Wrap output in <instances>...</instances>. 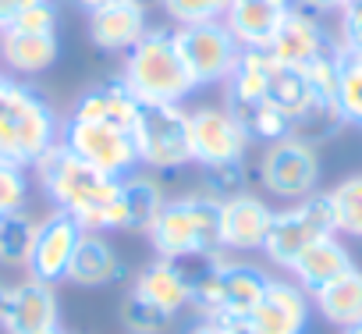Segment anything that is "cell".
Masks as SVG:
<instances>
[{"mask_svg": "<svg viewBox=\"0 0 362 334\" xmlns=\"http://www.w3.org/2000/svg\"><path fill=\"white\" fill-rule=\"evenodd\" d=\"M54 210L68 214L82 231H121V178H110L61 142L33 167Z\"/></svg>", "mask_w": 362, "mask_h": 334, "instance_id": "1", "label": "cell"}, {"mask_svg": "<svg viewBox=\"0 0 362 334\" xmlns=\"http://www.w3.org/2000/svg\"><path fill=\"white\" fill-rule=\"evenodd\" d=\"M61 142V114L33 86L0 68V163L36 167Z\"/></svg>", "mask_w": 362, "mask_h": 334, "instance_id": "2", "label": "cell"}, {"mask_svg": "<svg viewBox=\"0 0 362 334\" xmlns=\"http://www.w3.org/2000/svg\"><path fill=\"white\" fill-rule=\"evenodd\" d=\"M121 82L139 103H185L192 93H199L177 54L170 25H149V33L124 54Z\"/></svg>", "mask_w": 362, "mask_h": 334, "instance_id": "3", "label": "cell"}, {"mask_svg": "<svg viewBox=\"0 0 362 334\" xmlns=\"http://www.w3.org/2000/svg\"><path fill=\"white\" fill-rule=\"evenodd\" d=\"M149 246L163 260H206L221 249V203L203 192L167 196L160 217L149 228Z\"/></svg>", "mask_w": 362, "mask_h": 334, "instance_id": "4", "label": "cell"}, {"mask_svg": "<svg viewBox=\"0 0 362 334\" xmlns=\"http://www.w3.org/2000/svg\"><path fill=\"white\" fill-rule=\"evenodd\" d=\"M196 274L192 288V313H214L228 320H245L256 302L263 299L270 274L242 256H206V260H189Z\"/></svg>", "mask_w": 362, "mask_h": 334, "instance_id": "5", "label": "cell"}, {"mask_svg": "<svg viewBox=\"0 0 362 334\" xmlns=\"http://www.w3.org/2000/svg\"><path fill=\"white\" fill-rule=\"evenodd\" d=\"M132 139H135L139 167L149 175H174L181 167H192L185 103H142Z\"/></svg>", "mask_w": 362, "mask_h": 334, "instance_id": "6", "label": "cell"}, {"mask_svg": "<svg viewBox=\"0 0 362 334\" xmlns=\"http://www.w3.org/2000/svg\"><path fill=\"white\" fill-rule=\"evenodd\" d=\"M320 175H323V160H320V146L305 142V139H277L267 142L259 160H256V182L267 196L281 200V203H295L305 200L313 192H320Z\"/></svg>", "mask_w": 362, "mask_h": 334, "instance_id": "7", "label": "cell"}, {"mask_svg": "<svg viewBox=\"0 0 362 334\" xmlns=\"http://www.w3.org/2000/svg\"><path fill=\"white\" fill-rule=\"evenodd\" d=\"M61 146L110 178H128V175L142 171L135 139L128 128H114L103 121H86V117L64 114L61 117Z\"/></svg>", "mask_w": 362, "mask_h": 334, "instance_id": "8", "label": "cell"}, {"mask_svg": "<svg viewBox=\"0 0 362 334\" xmlns=\"http://www.w3.org/2000/svg\"><path fill=\"white\" fill-rule=\"evenodd\" d=\"M323 235H334V221H330V207L323 192H313L305 200L284 203L281 210H274L267 242H263V256L281 267L288 274V267Z\"/></svg>", "mask_w": 362, "mask_h": 334, "instance_id": "9", "label": "cell"}, {"mask_svg": "<svg viewBox=\"0 0 362 334\" xmlns=\"http://www.w3.org/2000/svg\"><path fill=\"white\" fill-rule=\"evenodd\" d=\"M174 43H177V54L185 61L189 75L196 79L199 89L206 86H224L228 75L235 71L238 57H242V47L238 40L228 33L224 22H206V25H177L174 29Z\"/></svg>", "mask_w": 362, "mask_h": 334, "instance_id": "10", "label": "cell"}, {"mask_svg": "<svg viewBox=\"0 0 362 334\" xmlns=\"http://www.w3.org/2000/svg\"><path fill=\"white\" fill-rule=\"evenodd\" d=\"M252 139L242 128V121L224 103H199L189 107V149L192 167H214V163H238L245 160Z\"/></svg>", "mask_w": 362, "mask_h": 334, "instance_id": "11", "label": "cell"}, {"mask_svg": "<svg viewBox=\"0 0 362 334\" xmlns=\"http://www.w3.org/2000/svg\"><path fill=\"white\" fill-rule=\"evenodd\" d=\"M313 320V295L291 277H270L256 309L238 320V334H305Z\"/></svg>", "mask_w": 362, "mask_h": 334, "instance_id": "12", "label": "cell"}, {"mask_svg": "<svg viewBox=\"0 0 362 334\" xmlns=\"http://www.w3.org/2000/svg\"><path fill=\"white\" fill-rule=\"evenodd\" d=\"M50 327H61L57 284L40 281L33 274H25L22 281H11L0 330H4V334H43Z\"/></svg>", "mask_w": 362, "mask_h": 334, "instance_id": "13", "label": "cell"}, {"mask_svg": "<svg viewBox=\"0 0 362 334\" xmlns=\"http://www.w3.org/2000/svg\"><path fill=\"white\" fill-rule=\"evenodd\" d=\"M270 221H274V207L263 196H256L252 189L224 200L221 203V249L228 256L263 253Z\"/></svg>", "mask_w": 362, "mask_h": 334, "instance_id": "14", "label": "cell"}, {"mask_svg": "<svg viewBox=\"0 0 362 334\" xmlns=\"http://www.w3.org/2000/svg\"><path fill=\"white\" fill-rule=\"evenodd\" d=\"M82 235L86 231L68 214H61V210H50L47 217H40L36 242H33V256H29V270L25 274H33L40 281H50V284L64 281Z\"/></svg>", "mask_w": 362, "mask_h": 334, "instance_id": "15", "label": "cell"}, {"mask_svg": "<svg viewBox=\"0 0 362 334\" xmlns=\"http://www.w3.org/2000/svg\"><path fill=\"white\" fill-rule=\"evenodd\" d=\"M334 50H341L337 36L320 22V15H313L305 8H295L270 43V54L288 68H309L313 61H320Z\"/></svg>", "mask_w": 362, "mask_h": 334, "instance_id": "16", "label": "cell"}, {"mask_svg": "<svg viewBox=\"0 0 362 334\" xmlns=\"http://www.w3.org/2000/svg\"><path fill=\"white\" fill-rule=\"evenodd\" d=\"M192 288H196V274H192V263H177V260H149L135 281H132V292L139 299H146L149 306L177 316L181 309H192Z\"/></svg>", "mask_w": 362, "mask_h": 334, "instance_id": "17", "label": "cell"}, {"mask_svg": "<svg viewBox=\"0 0 362 334\" xmlns=\"http://www.w3.org/2000/svg\"><path fill=\"white\" fill-rule=\"evenodd\" d=\"M57 57H61L57 33H29L18 25L0 29V68L22 82L47 75L57 64Z\"/></svg>", "mask_w": 362, "mask_h": 334, "instance_id": "18", "label": "cell"}, {"mask_svg": "<svg viewBox=\"0 0 362 334\" xmlns=\"http://www.w3.org/2000/svg\"><path fill=\"white\" fill-rule=\"evenodd\" d=\"M86 33L89 43L103 54H128L146 33H149V8L135 4V0H117V4H107L93 15H86Z\"/></svg>", "mask_w": 362, "mask_h": 334, "instance_id": "19", "label": "cell"}, {"mask_svg": "<svg viewBox=\"0 0 362 334\" xmlns=\"http://www.w3.org/2000/svg\"><path fill=\"white\" fill-rule=\"evenodd\" d=\"M295 8V0H231L224 25L242 50H270L277 29Z\"/></svg>", "mask_w": 362, "mask_h": 334, "instance_id": "20", "label": "cell"}, {"mask_svg": "<svg viewBox=\"0 0 362 334\" xmlns=\"http://www.w3.org/2000/svg\"><path fill=\"white\" fill-rule=\"evenodd\" d=\"M124 274H128V267H124L121 253L110 246V238L100 231H86L71 256L64 281H71L75 288H107V284H117Z\"/></svg>", "mask_w": 362, "mask_h": 334, "instance_id": "21", "label": "cell"}, {"mask_svg": "<svg viewBox=\"0 0 362 334\" xmlns=\"http://www.w3.org/2000/svg\"><path fill=\"white\" fill-rule=\"evenodd\" d=\"M351 267H355V256H351L348 242H344L341 235H323L320 242H313V246L288 267V277L313 295V292H320L323 284H330L334 277H341V274L351 270Z\"/></svg>", "mask_w": 362, "mask_h": 334, "instance_id": "22", "label": "cell"}, {"mask_svg": "<svg viewBox=\"0 0 362 334\" xmlns=\"http://www.w3.org/2000/svg\"><path fill=\"white\" fill-rule=\"evenodd\" d=\"M139 110H142V103L132 96V89H128V86L121 82V75H117V79H103V82L89 86V89L75 100V107H71L68 114L86 117V121H103V125H114V128H128V132H132Z\"/></svg>", "mask_w": 362, "mask_h": 334, "instance_id": "23", "label": "cell"}, {"mask_svg": "<svg viewBox=\"0 0 362 334\" xmlns=\"http://www.w3.org/2000/svg\"><path fill=\"white\" fill-rule=\"evenodd\" d=\"M163 203H167V189H163L160 175L135 171V175L121 178V231L149 235Z\"/></svg>", "mask_w": 362, "mask_h": 334, "instance_id": "24", "label": "cell"}, {"mask_svg": "<svg viewBox=\"0 0 362 334\" xmlns=\"http://www.w3.org/2000/svg\"><path fill=\"white\" fill-rule=\"evenodd\" d=\"M313 309L337 330L358 323L362 320V270L351 267L330 284H323L320 292H313Z\"/></svg>", "mask_w": 362, "mask_h": 334, "instance_id": "25", "label": "cell"}, {"mask_svg": "<svg viewBox=\"0 0 362 334\" xmlns=\"http://www.w3.org/2000/svg\"><path fill=\"white\" fill-rule=\"evenodd\" d=\"M323 196H327V207H330L334 235L362 242V171L341 178Z\"/></svg>", "mask_w": 362, "mask_h": 334, "instance_id": "26", "label": "cell"}, {"mask_svg": "<svg viewBox=\"0 0 362 334\" xmlns=\"http://www.w3.org/2000/svg\"><path fill=\"white\" fill-rule=\"evenodd\" d=\"M36 217H29V210L0 217V267L8 270H29V256H33V242H36Z\"/></svg>", "mask_w": 362, "mask_h": 334, "instance_id": "27", "label": "cell"}, {"mask_svg": "<svg viewBox=\"0 0 362 334\" xmlns=\"http://www.w3.org/2000/svg\"><path fill=\"white\" fill-rule=\"evenodd\" d=\"M334 107L344 125L362 128V57L341 50V71H337V89H334Z\"/></svg>", "mask_w": 362, "mask_h": 334, "instance_id": "28", "label": "cell"}, {"mask_svg": "<svg viewBox=\"0 0 362 334\" xmlns=\"http://www.w3.org/2000/svg\"><path fill=\"white\" fill-rule=\"evenodd\" d=\"M199 192L210 196V200H217V203L249 192V167H245V160H238V163L199 167Z\"/></svg>", "mask_w": 362, "mask_h": 334, "instance_id": "29", "label": "cell"}, {"mask_svg": "<svg viewBox=\"0 0 362 334\" xmlns=\"http://www.w3.org/2000/svg\"><path fill=\"white\" fill-rule=\"evenodd\" d=\"M167 22L177 25H206V22H224L231 0H156Z\"/></svg>", "mask_w": 362, "mask_h": 334, "instance_id": "30", "label": "cell"}, {"mask_svg": "<svg viewBox=\"0 0 362 334\" xmlns=\"http://www.w3.org/2000/svg\"><path fill=\"white\" fill-rule=\"evenodd\" d=\"M121 323L128 327V334H163V330H170L174 316L156 309V306H149L135 292H128L124 302H121Z\"/></svg>", "mask_w": 362, "mask_h": 334, "instance_id": "31", "label": "cell"}, {"mask_svg": "<svg viewBox=\"0 0 362 334\" xmlns=\"http://www.w3.org/2000/svg\"><path fill=\"white\" fill-rule=\"evenodd\" d=\"M29 207V175L25 167L0 163V217L18 214Z\"/></svg>", "mask_w": 362, "mask_h": 334, "instance_id": "32", "label": "cell"}, {"mask_svg": "<svg viewBox=\"0 0 362 334\" xmlns=\"http://www.w3.org/2000/svg\"><path fill=\"white\" fill-rule=\"evenodd\" d=\"M337 15L341 18H337V33L334 36H337L341 50L362 57V0H351V4H344Z\"/></svg>", "mask_w": 362, "mask_h": 334, "instance_id": "33", "label": "cell"}, {"mask_svg": "<svg viewBox=\"0 0 362 334\" xmlns=\"http://www.w3.org/2000/svg\"><path fill=\"white\" fill-rule=\"evenodd\" d=\"M57 4L54 0H47V4H36V8H29L18 22H11V25H18V29H29V33H57Z\"/></svg>", "mask_w": 362, "mask_h": 334, "instance_id": "34", "label": "cell"}, {"mask_svg": "<svg viewBox=\"0 0 362 334\" xmlns=\"http://www.w3.org/2000/svg\"><path fill=\"white\" fill-rule=\"evenodd\" d=\"M181 334H238V320L228 316H214V313H196L192 323Z\"/></svg>", "mask_w": 362, "mask_h": 334, "instance_id": "35", "label": "cell"}, {"mask_svg": "<svg viewBox=\"0 0 362 334\" xmlns=\"http://www.w3.org/2000/svg\"><path fill=\"white\" fill-rule=\"evenodd\" d=\"M36 4H47V0H0V29H8L11 22H18Z\"/></svg>", "mask_w": 362, "mask_h": 334, "instance_id": "36", "label": "cell"}, {"mask_svg": "<svg viewBox=\"0 0 362 334\" xmlns=\"http://www.w3.org/2000/svg\"><path fill=\"white\" fill-rule=\"evenodd\" d=\"M298 8L313 11V15H330V11H341L344 8V0H295Z\"/></svg>", "mask_w": 362, "mask_h": 334, "instance_id": "37", "label": "cell"}, {"mask_svg": "<svg viewBox=\"0 0 362 334\" xmlns=\"http://www.w3.org/2000/svg\"><path fill=\"white\" fill-rule=\"evenodd\" d=\"M71 4H75L78 11L93 15V11H100V8H107V4H117V0H71Z\"/></svg>", "mask_w": 362, "mask_h": 334, "instance_id": "38", "label": "cell"}, {"mask_svg": "<svg viewBox=\"0 0 362 334\" xmlns=\"http://www.w3.org/2000/svg\"><path fill=\"white\" fill-rule=\"evenodd\" d=\"M8 292H11V281H0V320H4V306H8Z\"/></svg>", "mask_w": 362, "mask_h": 334, "instance_id": "39", "label": "cell"}, {"mask_svg": "<svg viewBox=\"0 0 362 334\" xmlns=\"http://www.w3.org/2000/svg\"><path fill=\"white\" fill-rule=\"evenodd\" d=\"M341 334H362V320H358V323H351V327H341Z\"/></svg>", "mask_w": 362, "mask_h": 334, "instance_id": "40", "label": "cell"}, {"mask_svg": "<svg viewBox=\"0 0 362 334\" xmlns=\"http://www.w3.org/2000/svg\"><path fill=\"white\" fill-rule=\"evenodd\" d=\"M43 334H64V330H61V327H50V330H43Z\"/></svg>", "mask_w": 362, "mask_h": 334, "instance_id": "41", "label": "cell"}, {"mask_svg": "<svg viewBox=\"0 0 362 334\" xmlns=\"http://www.w3.org/2000/svg\"><path fill=\"white\" fill-rule=\"evenodd\" d=\"M344 4H351V0H344Z\"/></svg>", "mask_w": 362, "mask_h": 334, "instance_id": "42", "label": "cell"}]
</instances>
